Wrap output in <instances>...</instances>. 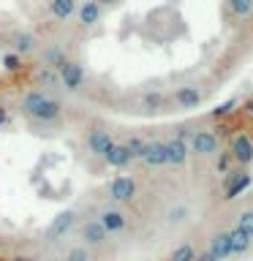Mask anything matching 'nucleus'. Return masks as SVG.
<instances>
[{"label":"nucleus","mask_w":253,"mask_h":261,"mask_svg":"<svg viewBox=\"0 0 253 261\" xmlns=\"http://www.w3.org/2000/svg\"><path fill=\"white\" fill-rule=\"evenodd\" d=\"M226 8L234 19H250L253 16V0H226Z\"/></svg>","instance_id":"4be33fe9"},{"label":"nucleus","mask_w":253,"mask_h":261,"mask_svg":"<svg viewBox=\"0 0 253 261\" xmlns=\"http://www.w3.org/2000/svg\"><path fill=\"white\" fill-rule=\"evenodd\" d=\"M36 85L44 87L46 93H49V87H60L57 71H55V68H46V65H38V68H36Z\"/></svg>","instance_id":"5701e85b"},{"label":"nucleus","mask_w":253,"mask_h":261,"mask_svg":"<svg viewBox=\"0 0 253 261\" xmlns=\"http://www.w3.org/2000/svg\"><path fill=\"white\" fill-rule=\"evenodd\" d=\"M19 112L33 122H41V125H52L63 117V103L60 98H55L46 90H28L19 101Z\"/></svg>","instance_id":"f257e3e1"},{"label":"nucleus","mask_w":253,"mask_h":261,"mask_svg":"<svg viewBox=\"0 0 253 261\" xmlns=\"http://www.w3.org/2000/svg\"><path fill=\"white\" fill-rule=\"evenodd\" d=\"M196 261H220L218 256H212L210 250H204V253H199V256H196Z\"/></svg>","instance_id":"473e14b6"},{"label":"nucleus","mask_w":253,"mask_h":261,"mask_svg":"<svg viewBox=\"0 0 253 261\" xmlns=\"http://www.w3.org/2000/svg\"><path fill=\"white\" fill-rule=\"evenodd\" d=\"M101 161H104L109 169H117V171L128 169L131 163H134V158H131V152L125 150V144H122V142H114V144H112V150L106 152Z\"/></svg>","instance_id":"dca6fc26"},{"label":"nucleus","mask_w":253,"mask_h":261,"mask_svg":"<svg viewBox=\"0 0 253 261\" xmlns=\"http://www.w3.org/2000/svg\"><path fill=\"white\" fill-rule=\"evenodd\" d=\"M125 150L131 152V158L134 161H142V152H144V144H147V139H142V136H131V139H125Z\"/></svg>","instance_id":"c85d7f7f"},{"label":"nucleus","mask_w":253,"mask_h":261,"mask_svg":"<svg viewBox=\"0 0 253 261\" xmlns=\"http://www.w3.org/2000/svg\"><path fill=\"white\" fill-rule=\"evenodd\" d=\"M226 234H229V245H232V256H248L250 248H253V237L240 231L237 226H232Z\"/></svg>","instance_id":"6ab92c4d"},{"label":"nucleus","mask_w":253,"mask_h":261,"mask_svg":"<svg viewBox=\"0 0 253 261\" xmlns=\"http://www.w3.org/2000/svg\"><path fill=\"white\" fill-rule=\"evenodd\" d=\"M188 150L196 158H212V155H220V136L212 128H196L191 136H188Z\"/></svg>","instance_id":"f03ea898"},{"label":"nucleus","mask_w":253,"mask_h":261,"mask_svg":"<svg viewBox=\"0 0 253 261\" xmlns=\"http://www.w3.org/2000/svg\"><path fill=\"white\" fill-rule=\"evenodd\" d=\"M163 106H166V93H161V90H147L142 95V109L144 112H161Z\"/></svg>","instance_id":"412c9836"},{"label":"nucleus","mask_w":253,"mask_h":261,"mask_svg":"<svg viewBox=\"0 0 253 261\" xmlns=\"http://www.w3.org/2000/svg\"><path fill=\"white\" fill-rule=\"evenodd\" d=\"M79 237H82V245H85V248H101V245L109 240V234L104 231L101 228V223H98L95 218H90V220H85V223L79 226Z\"/></svg>","instance_id":"ddd939ff"},{"label":"nucleus","mask_w":253,"mask_h":261,"mask_svg":"<svg viewBox=\"0 0 253 261\" xmlns=\"http://www.w3.org/2000/svg\"><path fill=\"white\" fill-rule=\"evenodd\" d=\"M60 261H93V253H90V248H85V245H73V248L65 250V256Z\"/></svg>","instance_id":"cd10ccee"},{"label":"nucleus","mask_w":253,"mask_h":261,"mask_svg":"<svg viewBox=\"0 0 253 261\" xmlns=\"http://www.w3.org/2000/svg\"><path fill=\"white\" fill-rule=\"evenodd\" d=\"M8 122H11V112H8L6 103H0V130H3Z\"/></svg>","instance_id":"7c9ffc66"},{"label":"nucleus","mask_w":253,"mask_h":261,"mask_svg":"<svg viewBox=\"0 0 253 261\" xmlns=\"http://www.w3.org/2000/svg\"><path fill=\"white\" fill-rule=\"evenodd\" d=\"M77 6H79V0H49L46 11L57 22H68V19H73V14H77Z\"/></svg>","instance_id":"a211bd4d"},{"label":"nucleus","mask_w":253,"mask_h":261,"mask_svg":"<svg viewBox=\"0 0 253 261\" xmlns=\"http://www.w3.org/2000/svg\"><path fill=\"white\" fill-rule=\"evenodd\" d=\"M229 166H232V155H220V161H218V171L220 174H229Z\"/></svg>","instance_id":"2f4dec72"},{"label":"nucleus","mask_w":253,"mask_h":261,"mask_svg":"<svg viewBox=\"0 0 253 261\" xmlns=\"http://www.w3.org/2000/svg\"><path fill=\"white\" fill-rule=\"evenodd\" d=\"M240 103V98H229V101H223V103H218L215 109H212V117L215 120H223V117H229V114L234 112V106Z\"/></svg>","instance_id":"c756f323"},{"label":"nucleus","mask_w":253,"mask_h":261,"mask_svg":"<svg viewBox=\"0 0 253 261\" xmlns=\"http://www.w3.org/2000/svg\"><path fill=\"white\" fill-rule=\"evenodd\" d=\"M201 101H204V93H201L199 85H180V87H174V93H171V103L183 112L199 109Z\"/></svg>","instance_id":"6e6552de"},{"label":"nucleus","mask_w":253,"mask_h":261,"mask_svg":"<svg viewBox=\"0 0 253 261\" xmlns=\"http://www.w3.org/2000/svg\"><path fill=\"white\" fill-rule=\"evenodd\" d=\"M196 256H199V250H196L191 242H180V245L171 248L166 261H196Z\"/></svg>","instance_id":"b1692460"},{"label":"nucleus","mask_w":253,"mask_h":261,"mask_svg":"<svg viewBox=\"0 0 253 261\" xmlns=\"http://www.w3.org/2000/svg\"><path fill=\"white\" fill-rule=\"evenodd\" d=\"M240 231H245L248 237H253V207H245L237 212V223H234Z\"/></svg>","instance_id":"bb28decb"},{"label":"nucleus","mask_w":253,"mask_h":261,"mask_svg":"<svg viewBox=\"0 0 253 261\" xmlns=\"http://www.w3.org/2000/svg\"><path fill=\"white\" fill-rule=\"evenodd\" d=\"M8 44H11V52H16L19 57H28L33 52H38V38L33 36L30 30H14L11 38H8Z\"/></svg>","instance_id":"4468645a"},{"label":"nucleus","mask_w":253,"mask_h":261,"mask_svg":"<svg viewBox=\"0 0 253 261\" xmlns=\"http://www.w3.org/2000/svg\"><path fill=\"white\" fill-rule=\"evenodd\" d=\"M95 3H98V6H114L117 0H95Z\"/></svg>","instance_id":"72a5a7b5"},{"label":"nucleus","mask_w":253,"mask_h":261,"mask_svg":"<svg viewBox=\"0 0 253 261\" xmlns=\"http://www.w3.org/2000/svg\"><path fill=\"white\" fill-rule=\"evenodd\" d=\"M85 142H87V150L98 155V158H104L106 152L112 150V144H114V136H112V130L109 128H101V125H93V128H87V134H85Z\"/></svg>","instance_id":"1a4fd4ad"},{"label":"nucleus","mask_w":253,"mask_h":261,"mask_svg":"<svg viewBox=\"0 0 253 261\" xmlns=\"http://www.w3.org/2000/svg\"><path fill=\"white\" fill-rule=\"evenodd\" d=\"M41 261H60V258H41Z\"/></svg>","instance_id":"f704fd0d"},{"label":"nucleus","mask_w":253,"mask_h":261,"mask_svg":"<svg viewBox=\"0 0 253 261\" xmlns=\"http://www.w3.org/2000/svg\"><path fill=\"white\" fill-rule=\"evenodd\" d=\"M191 207H188L185 201H174V204H169L166 212H163V223L171 226V228H177V226H185L188 220H191Z\"/></svg>","instance_id":"f3484780"},{"label":"nucleus","mask_w":253,"mask_h":261,"mask_svg":"<svg viewBox=\"0 0 253 261\" xmlns=\"http://www.w3.org/2000/svg\"><path fill=\"white\" fill-rule=\"evenodd\" d=\"M166 147V166H174V169H183L188 158H191V150H188V139L183 136H171L163 142Z\"/></svg>","instance_id":"9b49d317"},{"label":"nucleus","mask_w":253,"mask_h":261,"mask_svg":"<svg viewBox=\"0 0 253 261\" xmlns=\"http://www.w3.org/2000/svg\"><path fill=\"white\" fill-rule=\"evenodd\" d=\"M0 68H3L6 73H19V71L24 68V57H19L16 52H11V49H8V52L0 55Z\"/></svg>","instance_id":"393cba45"},{"label":"nucleus","mask_w":253,"mask_h":261,"mask_svg":"<svg viewBox=\"0 0 253 261\" xmlns=\"http://www.w3.org/2000/svg\"><path fill=\"white\" fill-rule=\"evenodd\" d=\"M98 223H101V228L109 237H114V234H122L128 228V215L122 212V207H114V204H106V207H101L98 210Z\"/></svg>","instance_id":"39448f33"},{"label":"nucleus","mask_w":253,"mask_h":261,"mask_svg":"<svg viewBox=\"0 0 253 261\" xmlns=\"http://www.w3.org/2000/svg\"><path fill=\"white\" fill-rule=\"evenodd\" d=\"M229 155H232V161L237 163V166H250L253 163V139H250V134H245V130L234 134L232 142H229Z\"/></svg>","instance_id":"0eeeda50"},{"label":"nucleus","mask_w":253,"mask_h":261,"mask_svg":"<svg viewBox=\"0 0 253 261\" xmlns=\"http://www.w3.org/2000/svg\"><path fill=\"white\" fill-rule=\"evenodd\" d=\"M65 60H68V55H65L60 46H49V49H44V65H46V68L60 71Z\"/></svg>","instance_id":"a878e982"},{"label":"nucleus","mask_w":253,"mask_h":261,"mask_svg":"<svg viewBox=\"0 0 253 261\" xmlns=\"http://www.w3.org/2000/svg\"><path fill=\"white\" fill-rule=\"evenodd\" d=\"M136 193H139V185L131 174H117V177H112L109 182H106V199H109L114 207L136 201Z\"/></svg>","instance_id":"7ed1b4c3"},{"label":"nucleus","mask_w":253,"mask_h":261,"mask_svg":"<svg viewBox=\"0 0 253 261\" xmlns=\"http://www.w3.org/2000/svg\"><path fill=\"white\" fill-rule=\"evenodd\" d=\"M142 163L150 169H163L166 166V147L158 139H147L144 152H142Z\"/></svg>","instance_id":"2eb2a0df"},{"label":"nucleus","mask_w":253,"mask_h":261,"mask_svg":"<svg viewBox=\"0 0 253 261\" xmlns=\"http://www.w3.org/2000/svg\"><path fill=\"white\" fill-rule=\"evenodd\" d=\"M57 79H60V87L65 93H79L82 87H85V65L79 60H65L63 68L57 71Z\"/></svg>","instance_id":"423d86ee"},{"label":"nucleus","mask_w":253,"mask_h":261,"mask_svg":"<svg viewBox=\"0 0 253 261\" xmlns=\"http://www.w3.org/2000/svg\"><path fill=\"white\" fill-rule=\"evenodd\" d=\"M77 223H79L77 210H60V212L52 218V223L46 226V234H44L46 245H60L65 237H68L73 228H77Z\"/></svg>","instance_id":"20e7f679"},{"label":"nucleus","mask_w":253,"mask_h":261,"mask_svg":"<svg viewBox=\"0 0 253 261\" xmlns=\"http://www.w3.org/2000/svg\"><path fill=\"white\" fill-rule=\"evenodd\" d=\"M253 185V174L250 171H229L226 174V179H223V199L226 201H232V199H237V196H242L248 188Z\"/></svg>","instance_id":"9d476101"},{"label":"nucleus","mask_w":253,"mask_h":261,"mask_svg":"<svg viewBox=\"0 0 253 261\" xmlns=\"http://www.w3.org/2000/svg\"><path fill=\"white\" fill-rule=\"evenodd\" d=\"M207 250L212 253V256H218L220 261H229V258H232V245H229V234H226V231L212 234V237H210Z\"/></svg>","instance_id":"aec40b11"},{"label":"nucleus","mask_w":253,"mask_h":261,"mask_svg":"<svg viewBox=\"0 0 253 261\" xmlns=\"http://www.w3.org/2000/svg\"><path fill=\"white\" fill-rule=\"evenodd\" d=\"M73 19H77L79 28H95L104 19V6H98L95 0H79Z\"/></svg>","instance_id":"f8f14e48"}]
</instances>
